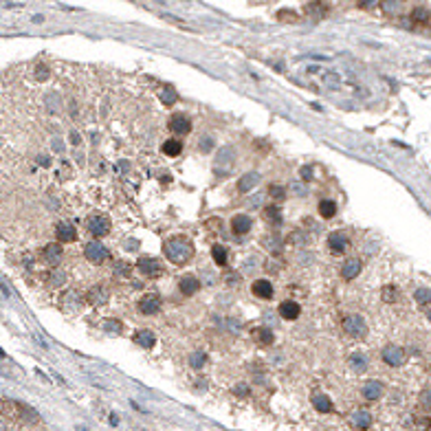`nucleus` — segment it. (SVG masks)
<instances>
[{"instance_id":"obj_46","label":"nucleus","mask_w":431,"mask_h":431,"mask_svg":"<svg viewBox=\"0 0 431 431\" xmlns=\"http://www.w3.org/2000/svg\"><path fill=\"white\" fill-rule=\"evenodd\" d=\"M302 176H304V181H310V176H312L310 168H304V169H302Z\"/></svg>"},{"instance_id":"obj_25","label":"nucleus","mask_w":431,"mask_h":431,"mask_svg":"<svg viewBox=\"0 0 431 431\" xmlns=\"http://www.w3.org/2000/svg\"><path fill=\"white\" fill-rule=\"evenodd\" d=\"M211 255H214V262L220 264V266H225L227 260H229V251H227L222 245H214V246H211Z\"/></svg>"},{"instance_id":"obj_8","label":"nucleus","mask_w":431,"mask_h":431,"mask_svg":"<svg viewBox=\"0 0 431 431\" xmlns=\"http://www.w3.org/2000/svg\"><path fill=\"white\" fill-rule=\"evenodd\" d=\"M158 308H161V297L158 295H145V297H141L139 310L143 315H154V312H158Z\"/></svg>"},{"instance_id":"obj_44","label":"nucleus","mask_w":431,"mask_h":431,"mask_svg":"<svg viewBox=\"0 0 431 431\" xmlns=\"http://www.w3.org/2000/svg\"><path fill=\"white\" fill-rule=\"evenodd\" d=\"M209 145H214V141H211V139H202V141H200L202 152H209Z\"/></svg>"},{"instance_id":"obj_2","label":"nucleus","mask_w":431,"mask_h":431,"mask_svg":"<svg viewBox=\"0 0 431 431\" xmlns=\"http://www.w3.org/2000/svg\"><path fill=\"white\" fill-rule=\"evenodd\" d=\"M137 266H139V271L143 275H148V277H158V275L163 273L161 262L154 260V258H139V260H137Z\"/></svg>"},{"instance_id":"obj_24","label":"nucleus","mask_w":431,"mask_h":431,"mask_svg":"<svg viewBox=\"0 0 431 431\" xmlns=\"http://www.w3.org/2000/svg\"><path fill=\"white\" fill-rule=\"evenodd\" d=\"M352 425L354 427H361V429H368L369 425H372V416H369V412H356L352 414Z\"/></svg>"},{"instance_id":"obj_41","label":"nucleus","mask_w":431,"mask_h":431,"mask_svg":"<svg viewBox=\"0 0 431 431\" xmlns=\"http://www.w3.org/2000/svg\"><path fill=\"white\" fill-rule=\"evenodd\" d=\"M115 271H117L119 275H128V273H130V266H128V264H121V262H119V264H115Z\"/></svg>"},{"instance_id":"obj_13","label":"nucleus","mask_w":431,"mask_h":431,"mask_svg":"<svg viewBox=\"0 0 431 431\" xmlns=\"http://www.w3.org/2000/svg\"><path fill=\"white\" fill-rule=\"evenodd\" d=\"M251 225H253V220H251L249 216H245V214L235 216L233 220H231V229H233V233H238V235H245L246 231L251 229Z\"/></svg>"},{"instance_id":"obj_33","label":"nucleus","mask_w":431,"mask_h":431,"mask_svg":"<svg viewBox=\"0 0 431 431\" xmlns=\"http://www.w3.org/2000/svg\"><path fill=\"white\" fill-rule=\"evenodd\" d=\"M306 11H308L310 15H323V14H326V5L317 0V2H310V5L306 7Z\"/></svg>"},{"instance_id":"obj_6","label":"nucleus","mask_w":431,"mask_h":431,"mask_svg":"<svg viewBox=\"0 0 431 431\" xmlns=\"http://www.w3.org/2000/svg\"><path fill=\"white\" fill-rule=\"evenodd\" d=\"M383 361L387 365H394V368H398V365L405 363V350L398 348V345H387V348L383 350Z\"/></svg>"},{"instance_id":"obj_21","label":"nucleus","mask_w":431,"mask_h":431,"mask_svg":"<svg viewBox=\"0 0 431 431\" xmlns=\"http://www.w3.org/2000/svg\"><path fill=\"white\" fill-rule=\"evenodd\" d=\"M60 258H62V246L60 245H46L44 246V260L48 264H58Z\"/></svg>"},{"instance_id":"obj_20","label":"nucleus","mask_w":431,"mask_h":431,"mask_svg":"<svg viewBox=\"0 0 431 431\" xmlns=\"http://www.w3.org/2000/svg\"><path fill=\"white\" fill-rule=\"evenodd\" d=\"M363 396L368 398V400H376L379 396H383V385H381L379 381H369L363 387Z\"/></svg>"},{"instance_id":"obj_34","label":"nucleus","mask_w":431,"mask_h":431,"mask_svg":"<svg viewBox=\"0 0 431 431\" xmlns=\"http://www.w3.org/2000/svg\"><path fill=\"white\" fill-rule=\"evenodd\" d=\"M381 7H383L385 14H396L398 7H400V0H383V2H381Z\"/></svg>"},{"instance_id":"obj_48","label":"nucleus","mask_w":431,"mask_h":431,"mask_svg":"<svg viewBox=\"0 0 431 431\" xmlns=\"http://www.w3.org/2000/svg\"><path fill=\"white\" fill-rule=\"evenodd\" d=\"M38 77H40V79H46V68H44V66L38 68Z\"/></svg>"},{"instance_id":"obj_18","label":"nucleus","mask_w":431,"mask_h":431,"mask_svg":"<svg viewBox=\"0 0 431 431\" xmlns=\"http://www.w3.org/2000/svg\"><path fill=\"white\" fill-rule=\"evenodd\" d=\"M312 405H315V409H317V412H321V414H330L332 412V402H330V398H328L326 394H315V396H312Z\"/></svg>"},{"instance_id":"obj_14","label":"nucleus","mask_w":431,"mask_h":431,"mask_svg":"<svg viewBox=\"0 0 431 431\" xmlns=\"http://www.w3.org/2000/svg\"><path fill=\"white\" fill-rule=\"evenodd\" d=\"M359 273H361V260H359V258L345 260L343 268H341V275H343L345 279H354Z\"/></svg>"},{"instance_id":"obj_3","label":"nucleus","mask_w":431,"mask_h":431,"mask_svg":"<svg viewBox=\"0 0 431 431\" xmlns=\"http://www.w3.org/2000/svg\"><path fill=\"white\" fill-rule=\"evenodd\" d=\"M86 227H88V231H91L92 235L101 238V235H106L108 231H110V220H108L106 216H92V218H88Z\"/></svg>"},{"instance_id":"obj_9","label":"nucleus","mask_w":431,"mask_h":431,"mask_svg":"<svg viewBox=\"0 0 431 431\" xmlns=\"http://www.w3.org/2000/svg\"><path fill=\"white\" fill-rule=\"evenodd\" d=\"M277 310H279V317H282V319L292 321V319H297V317H299V310H302V308H299V304H297V302H292V299H286V302L279 304Z\"/></svg>"},{"instance_id":"obj_22","label":"nucleus","mask_w":431,"mask_h":431,"mask_svg":"<svg viewBox=\"0 0 431 431\" xmlns=\"http://www.w3.org/2000/svg\"><path fill=\"white\" fill-rule=\"evenodd\" d=\"M134 343H139L141 348H152V345L156 343V337H154L150 330H139L137 335H134Z\"/></svg>"},{"instance_id":"obj_1","label":"nucleus","mask_w":431,"mask_h":431,"mask_svg":"<svg viewBox=\"0 0 431 431\" xmlns=\"http://www.w3.org/2000/svg\"><path fill=\"white\" fill-rule=\"evenodd\" d=\"M165 255H168L174 264H185L187 260L194 255V246L187 238L178 235V238H172L168 245H165Z\"/></svg>"},{"instance_id":"obj_43","label":"nucleus","mask_w":431,"mask_h":431,"mask_svg":"<svg viewBox=\"0 0 431 431\" xmlns=\"http://www.w3.org/2000/svg\"><path fill=\"white\" fill-rule=\"evenodd\" d=\"M356 5H359L361 9H368V7L374 5V0H356Z\"/></svg>"},{"instance_id":"obj_26","label":"nucleus","mask_w":431,"mask_h":431,"mask_svg":"<svg viewBox=\"0 0 431 431\" xmlns=\"http://www.w3.org/2000/svg\"><path fill=\"white\" fill-rule=\"evenodd\" d=\"M319 214H321V218H335L337 202L335 200H321L319 202Z\"/></svg>"},{"instance_id":"obj_16","label":"nucleus","mask_w":431,"mask_h":431,"mask_svg":"<svg viewBox=\"0 0 431 431\" xmlns=\"http://www.w3.org/2000/svg\"><path fill=\"white\" fill-rule=\"evenodd\" d=\"M255 185H260V174L258 172H249V174H245V176L240 178L238 189H240V192H251Z\"/></svg>"},{"instance_id":"obj_37","label":"nucleus","mask_w":431,"mask_h":431,"mask_svg":"<svg viewBox=\"0 0 431 431\" xmlns=\"http://www.w3.org/2000/svg\"><path fill=\"white\" fill-rule=\"evenodd\" d=\"M273 341H275L273 332L268 330V328H262V330H260V343H262V345H271Z\"/></svg>"},{"instance_id":"obj_40","label":"nucleus","mask_w":431,"mask_h":431,"mask_svg":"<svg viewBox=\"0 0 431 431\" xmlns=\"http://www.w3.org/2000/svg\"><path fill=\"white\" fill-rule=\"evenodd\" d=\"M420 405L431 412V389H425V392L420 394Z\"/></svg>"},{"instance_id":"obj_29","label":"nucleus","mask_w":431,"mask_h":431,"mask_svg":"<svg viewBox=\"0 0 431 431\" xmlns=\"http://www.w3.org/2000/svg\"><path fill=\"white\" fill-rule=\"evenodd\" d=\"M264 216H266L268 220L273 222V225H279V222H282V211L277 209V207H266V209H264Z\"/></svg>"},{"instance_id":"obj_39","label":"nucleus","mask_w":431,"mask_h":431,"mask_svg":"<svg viewBox=\"0 0 431 431\" xmlns=\"http://www.w3.org/2000/svg\"><path fill=\"white\" fill-rule=\"evenodd\" d=\"M64 304H71V308H79V297H77V292H66L64 295Z\"/></svg>"},{"instance_id":"obj_12","label":"nucleus","mask_w":431,"mask_h":431,"mask_svg":"<svg viewBox=\"0 0 431 431\" xmlns=\"http://www.w3.org/2000/svg\"><path fill=\"white\" fill-rule=\"evenodd\" d=\"M251 291H253L258 297H262V299H271V297H273V284L268 282V279H255L253 286H251Z\"/></svg>"},{"instance_id":"obj_31","label":"nucleus","mask_w":431,"mask_h":431,"mask_svg":"<svg viewBox=\"0 0 431 431\" xmlns=\"http://www.w3.org/2000/svg\"><path fill=\"white\" fill-rule=\"evenodd\" d=\"M161 101H163L165 106H172L174 101H176V91H174L172 86H165L163 92H161Z\"/></svg>"},{"instance_id":"obj_17","label":"nucleus","mask_w":431,"mask_h":431,"mask_svg":"<svg viewBox=\"0 0 431 431\" xmlns=\"http://www.w3.org/2000/svg\"><path fill=\"white\" fill-rule=\"evenodd\" d=\"M178 288L183 291V295H194V292L200 288V282H198L194 275H187V277L181 279V284H178Z\"/></svg>"},{"instance_id":"obj_38","label":"nucleus","mask_w":431,"mask_h":431,"mask_svg":"<svg viewBox=\"0 0 431 431\" xmlns=\"http://www.w3.org/2000/svg\"><path fill=\"white\" fill-rule=\"evenodd\" d=\"M268 194H271L273 198H277V200H282L284 194H286V189H284L282 185H271V187H268Z\"/></svg>"},{"instance_id":"obj_11","label":"nucleus","mask_w":431,"mask_h":431,"mask_svg":"<svg viewBox=\"0 0 431 431\" xmlns=\"http://www.w3.org/2000/svg\"><path fill=\"white\" fill-rule=\"evenodd\" d=\"M55 235H58L60 242H73V240H77V231L71 222H60L58 229H55Z\"/></svg>"},{"instance_id":"obj_35","label":"nucleus","mask_w":431,"mask_h":431,"mask_svg":"<svg viewBox=\"0 0 431 431\" xmlns=\"http://www.w3.org/2000/svg\"><path fill=\"white\" fill-rule=\"evenodd\" d=\"M383 299H385V302H389V304L396 302V299H398V288L396 286H385L383 288Z\"/></svg>"},{"instance_id":"obj_10","label":"nucleus","mask_w":431,"mask_h":431,"mask_svg":"<svg viewBox=\"0 0 431 431\" xmlns=\"http://www.w3.org/2000/svg\"><path fill=\"white\" fill-rule=\"evenodd\" d=\"M169 130H172V132H178V134H189L192 123H189V119H187L185 115H174L172 119H169Z\"/></svg>"},{"instance_id":"obj_36","label":"nucleus","mask_w":431,"mask_h":431,"mask_svg":"<svg viewBox=\"0 0 431 431\" xmlns=\"http://www.w3.org/2000/svg\"><path fill=\"white\" fill-rule=\"evenodd\" d=\"M416 302L418 304H429L431 302V291H427V288H418V291H416Z\"/></svg>"},{"instance_id":"obj_5","label":"nucleus","mask_w":431,"mask_h":431,"mask_svg":"<svg viewBox=\"0 0 431 431\" xmlns=\"http://www.w3.org/2000/svg\"><path fill=\"white\" fill-rule=\"evenodd\" d=\"M84 253H86V258L91 260V262H95V264H101L106 258H108V249H106L104 245H99V242H88L86 245V249H84Z\"/></svg>"},{"instance_id":"obj_4","label":"nucleus","mask_w":431,"mask_h":431,"mask_svg":"<svg viewBox=\"0 0 431 431\" xmlns=\"http://www.w3.org/2000/svg\"><path fill=\"white\" fill-rule=\"evenodd\" d=\"M343 330L352 337H361L365 335V319L359 315H352V317H345L343 319Z\"/></svg>"},{"instance_id":"obj_47","label":"nucleus","mask_w":431,"mask_h":431,"mask_svg":"<svg viewBox=\"0 0 431 431\" xmlns=\"http://www.w3.org/2000/svg\"><path fill=\"white\" fill-rule=\"evenodd\" d=\"M416 422H418V425H422V427H429V425H431L429 418H416Z\"/></svg>"},{"instance_id":"obj_45","label":"nucleus","mask_w":431,"mask_h":431,"mask_svg":"<svg viewBox=\"0 0 431 431\" xmlns=\"http://www.w3.org/2000/svg\"><path fill=\"white\" fill-rule=\"evenodd\" d=\"M51 282H53V286H60V284L64 282V275H62V273H58L55 277H51Z\"/></svg>"},{"instance_id":"obj_28","label":"nucleus","mask_w":431,"mask_h":431,"mask_svg":"<svg viewBox=\"0 0 431 431\" xmlns=\"http://www.w3.org/2000/svg\"><path fill=\"white\" fill-rule=\"evenodd\" d=\"M412 22H416V24L429 22V11H427L425 7H416V9L412 11Z\"/></svg>"},{"instance_id":"obj_49","label":"nucleus","mask_w":431,"mask_h":431,"mask_svg":"<svg viewBox=\"0 0 431 431\" xmlns=\"http://www.w3.org/2000/svg\"><path fill=\"white\" fill-rule=\"evenodd\" d=\"M429 319H431V312H429Z\"/></svg>"},{"instance_id":"obj_32","label":"nucleus","mask_w":431,"mask_h":431,"mask_svg":"<svg viewBox=\"0 0 431 431\" xmlns=\"http://www.w3.org/2000/svg\"><path fill=\"white\" fill-rule=\"evenodd\" d=\"M205 361H207V354L205 352H194L192 356H189V365H192V368H202V365H205Z\"/></svg>"},{"instance_id":"obj_23","label":"nucleus","mask_w":431,"mask_h":431,"mask_svg":"<svg viewBox=\"0 0 431 431\" xmlns=\"http://www.w3.org/2000/svg\"><path fill=\"white\" fill-rule=\"evenodd\" d=\"M161 150H163L165 156H178V154L183 152V143H181V141H176V139H168Z\"/></svg>"},{"instance_id":"obj_30","label":"nucleus","mask_w":431,"mask_h":431,"mask_svg":"<svg viewBox=\"0 0 431 431\" xmlns=\"http://www.w3.org/2000/svg\"><path fill=\"white\" fill-rule=\"evenodd\" d=\"M101 326H104V330H106V332H112V335H119V332L123 330L121 321H117V319H106L104 323H101Z\"/></svg>"},{"instance_id":"obj_27","label":"nucleus","mask_w":431,"mask_h":431,"mask_svg":"<svg viewBox=\"0 0 431 431\" xmlns=\"http://www.w3.org/2000/svg\"><path fill=\"white\" fill-rule=\"evenodd\" d=\"M350 365H352L354 372H365V368H368V359H365L363 354H352L350 356Z\"/></svg>"},{"instance_id":"obj_42","label":"nucleus","mask_w":431,"mask_h":431,"mask_svg":"<svg viewBox=\"0 0 431 431\" xmlns=\"http://www.w3.org/2000/svg\"><path fill=\"white\" fill-rule=\"evenodd\" d=\"M235 394H240V396H249V387H246L245 383H240L238 387H235Z\"/></svg>"},{"instance_id":"obj_7","label":"nucleus","mask_w":431,"mask_h":431,"mask_svg":"<svg viewBox=\"0 0 431 431\" xmlns=\"http://www.w3.org/2000/svg\"><path fill=\"white\" fill-rule=\"evenodd\" d=\"M231 163H233V148H222L220 152H218V156H216V172L222 174L227 172V169H231Z\"/></svg>"},{"instance_id":"obj_15","label":"nucleus","mask_w":431,"mask_h":431,"mask_svg":"<svg viewBox=\"0 0 431 431\" xmlns=\"http://www.w3.org/2000/svg\"><path fill=\"white\" fill-rule=\"evenodd\" d=\"M106 299H108V291H106L104 286L91 288L86 295V302L91 304V306H101V304H106Z\"/></svg>"},{"instance_id":"obj_19","label":"nucleus","mask_w":431,"mask_h":431,"mask_svg":"<svg viewBox=\"0 0 431 431\" xmlns=\"http://www.w3.org/2000/svg\"><path fill=\"white\" fill-rule=\"evenodd\" d=\"M328 245H330V249L335 251V253H341V251H345V246H348V238H345L343 233H330L328 235Z\"/></svg>"}]
</instances>
